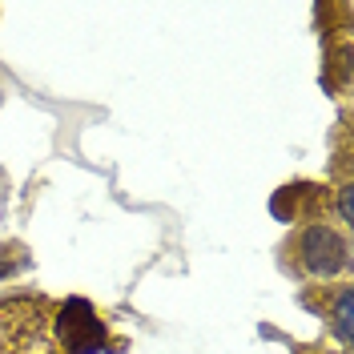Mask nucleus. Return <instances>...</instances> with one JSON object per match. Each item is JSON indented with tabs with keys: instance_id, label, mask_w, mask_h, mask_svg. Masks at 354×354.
<instances>
[{
	"instance_id": "f257e3e1",
	"label": "nucleus",
	"mask_w": 354,
	"mask_h": 354,
	"mask_svg": "<svg viewBox=\"0 0 354 354\" xmlns=\"http://www.w3.org/2000/svg\"><path fill=\"white\" fill-rule=\"evenodd\" d=\"M0 354H57L53 306L44 298L0 302Z\"/></svg>"
},
{
	"instance_id": "f03ea898",
	"label": "nucleus",
	"mask_w": 354,
	"mask_h": 354,
	"mask_svg": "<svg viewBox=\"0 0 354 354\" xmlns=\"http://www.w3.org/2000/svg\"><path fill=\"white\" fill-rule=\"evenodd\" d=\"M290 258H294V266L306 278L330 282L338 274H346V266H351V242H346L342 230H334L326 221H306L294 234V242H290Z\"/></svg>"
},
{
	"instance_id": "7ed1b4c3",
	"label": "nucleus",
	"mask_w": 354,
	"mask_h": 354,
	"mask_svg": "<svg viewBox=\"0 0 354 354\" xmlns=\"http://www.w3.org/2000/svg\"><path fill=\"white\" fill-rule=\"evenodd\" d=\"M53 338L65 354H97L105 346V322L93 314L88 302H65L53 310Z\"/></svg>"
},
{
	"instance_id": "20e7f679",
	"label": "nucleus",
	"mask_w": 354,
	"mask_h": 354,
	"mask_svg": "<svg viewBox=\"0 0 354 354\" xmlns=\"http://www.w3.org/2000/svg\"><path fill=\"white\" fill-rule=\"evenodd\" d=\"M334 330H338V342L351 346V290L342 286L338 294V306H334Z\"/></svg>"
},
{
	"instance_id": "39448f33",
	"label": "nucleus",
	"mask_w": 354,
	"mask_h": 354,
	"mask_svg": "<svg viewBox=\"0 0 354 354\" xmlns=\"http://www.w3.org/2000/svg\"><path fill=\"white\" fill-rule=\"evenodd\" d=\"M338 218H342V225H351V185H338Z\"/></svg>"
}]
</instances>
